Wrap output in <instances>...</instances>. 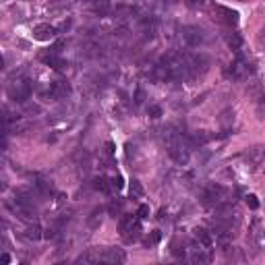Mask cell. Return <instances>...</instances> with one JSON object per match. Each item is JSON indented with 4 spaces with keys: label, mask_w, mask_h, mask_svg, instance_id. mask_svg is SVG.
Masks as SVG:
<instances>
[{
    "label": "cell",
    "mask_w": 265,
    "mask_h": 265,
    "mask_svg": "<svg viewBox=\"0 0 265 265\" xmlns=\"http://www.w3.org/2000/svg\"><path fill=\"white\" fill-rule=\"evenodd\" d=\"M108 209H110V214H112L114 218H120V212H122V201H116V199H114L112 203H110V207H108Z\"/></svg>",
    "instance_id": "cell-26"
},
{
    "label": "cell",
    "mask_w": 265,
    "mask_h": 265,
    "mask_svg": "<svg viewBox=\"0 0 265 265\" xmlns=\"http://www.w3.org/2000/svg\"><path fill=\"white\" fill-rule=\"evenodd\" d=\"M187 245L189 243H180L178 239H174L172 241V255H176V257H180V259H185L187 257V253H189V249H187Z\"/></svg>",
    "instance_id": "cell-18"
},
{
    "label": "cell",
    "mask_w": 265,
    "mask_h": 265,
    "mask_svg": "<svg viewBox=\"0 0 265 265\" xmlns=\"http://www.w3.org/2000/svg\"><path fill=\"white\" fill-rule=\"evenodd\" d=\"M257 46L261 48V50H265V25L259 29V33H257Z\"/></svg>",
    "instance_id": "cell-30"
},
{
    "label": "cell",
    "mask_w": 265,
    "mask_h": 265,
    "mask_svg": "<svg viewBox=\"0 0 265 265\" xmlns=\"http://www.w3.org/2000/svg\"><path fill=\"white\" fill-rule=\"evenodd\" d=\"M243 160H245V166L249 172H257L263 162H265V147L263 145H253L249 147L245 153H243Z\"/></svg>",
    "instance_id": "cell-8"
},
{
    "label": "cell",
    "mask_w": 265,
    "mask_h": 265,
    "mask_svg": "<svg viewBox=\"0 0 265 265\" xmlns=\"http://www.w3.org/2000/svg\"><path fill=\"white\" fill-rule=\"evenodd\" d=\"M135 220H137L135 216H122V218H120V226H118V228H120V232H122V230H127Z\"/></svg>",
    "instance_id": "cell-28"
},
{
    "label": "cell",
    "mask_w": 265,
    "mask_h": 265,
    "mask_svg": "<svg viewBox=\"0 0 265 265\" xmlns=\"http://www.w3.org/2000/svg\"><path fill=\"white\" fill-rule=\"evenodd\" d=\"M93 189H95V191H102V193H110V191H112L110 178H106V176H97V178L93 180Z\"/></svg>",
    "instance_id": "cell-19"
},
{
    "label": "cell",
    "mask_w": 265,
    "mask_h": 265,
    "mask_svg": "<svg viewBox=\"0 0 265 265\" xmlns=\"http://www.w3.org/2000/svg\"><path fill=\"white\" fill-rule=\"evenodd\" d=\"M201 201L207 207H216L218 209V207H222L224 203H228V191L222 187V185H209L201 193Z\"/></svg>",
    "instance_id": "cell-4"
},
{
    "label": "cell",
    "mask_w": 265,
    "mask_h": 265,
    "mask_svg": "<svg viewBox=\"0 0 265 265\" xmlns=\"http://www.w3.org/2000/svg\"><path fill=\"white\" fill-rule=\"evenodd\" d=\"M143 100H145V91H143V87H137V93H135V104H137V106H141V104H143Z\"/></svg>",
    "instance_id": "cell-32"
},
{
    "label": "cell",
    "mask_w": 265,
    "mask_h": 265,
    "mask_svg": "<svg viewBox=\"0 0 265 265\" xmlns=\"http://www.w3.org/2000/svg\"><path fill=\"white\" fill-rule=\"evenodd\" d=\"M50 95L54 100H64V97L71 95V85L68 81H54L52 87H50Z\"/></svg>",
    "instance_id": "cell-14"
},
{
    "label": "cell",
    "mask_w": 265,
    "mask_h": 265,
    "mask_svg": "<svg viewBox=\"0 0 265 265\" xmlns=\"http://www.w3.org/2000/svg\"><path fill=\"white\" fill-rule=\"evenodd\" d=\"M245 201H247V205H249L251 209H257V207H259V201H257V197H255V195H247V197H245Z\"/></svg>",
    "instance_id": "cell-31"
},
{
    "label": "cell",
    "mask_w": 265,
    "mask_h": 265,
    "mask_svg": "<svg viewBox=\"0 0 265 265\" xmlns=\"http://www.w3.org/2000/svg\"><path fill=\"white\" fill-rule=\"evenodd\" d=\"M164 143H166V149H168V156L178 166L189 164V158H191L189 143L185 141V137L180 135L178 131H174V127H166L164 129Z\"/></svg>",
    "instance_id": "cell-2"
},
{
    "label": "cell",
    "mask_w": 265,
    "mask_h": 265,
    "mask_svg": "<svg viewBox=\"0 0 265 265\" xmlns=\"http://www.w3.org/2000/svg\"><path fill=\"white\" fill-rule=\"evenodd\" d=\"M129 191H131V197H143V187H141V183H139L137 178L131 180Z\"/></svg>",
    "instance_id": "cell-24"
},
{
    "label": "cell",
    "mask_w": 265,
    "mask_h": 265,
    "mask_svg": "<svg viewBox=\"0 0 265 265\" xmlns=\"http://www.w3.org/2000/svg\"><path fill=\"white\" fill-rule=\"evenodd\" d=\"M212 15L218 23L226 25V27H236L239 25V12L228 8V6H222V4H214L212 6Z\"/></svg>",
    "instance_id": "cell-9"
},
{
    "label": "cell",
    "mask_w": 265,
    "mask_h": 265,
    "mask_svg": "<svg viewBox=\"0 0 265 265\" xmlns=\"http://www.w3.org/2000/svg\"><path fill=\"white\" fill-rule=\"evenodd\" d=\"M224 39H226V44H228V48H230L232 52H239L241 46H243V37H241L239 33L228 31V33H224Z\"/></svg>",
    "instance_id": "cell-17"
},
{
    "label": "cell",
    "mask_w": 265,
    "mask_h": 265,
    "mask_svg": "<svg viewBox=\"0 0 265 265\" xmlns=\"http://www.w3.org/2000/svg\"><path fill=\"white\" fill-rule=\"evenodd\" d=\"M207 141H209V135H205L203 131L193 133V137H191V145H205Z\"/></svg>",
    "instance_id": "cell-21"
},
{
    "label": "cell",
    "mask_w": 265,
    "mask_h": 265,
    "mask_svg": "<svg viewBox=\"0 0 265 265\" xmlns=\"http://www.w3.org/2000/svg\"><path fill=\"white\" fill-rule=\"evenodd\" d=\"M31 91H33V85H31L29 79H15L8 85V97L12 102H19V104H25L29 100Z\"/></svg>",
    "instance_id": "cell-5"
},
{
    "label": "cell",
    "mask_w": 265,
    "mask_h": 265,
    "mask_svg": "<svg viewBox=\"0 0 265 265\" xmlns=\"http://www.w3.org/2000/svg\"><path fill=\"white\" fill-rule=\"evenodd\" d=\"M147 114H149L151 118H160V116H162V108H160V106H149Z\"/></svg>",
    "instance_id": "cell-33"
},
{
    "label": "cell",
    "mask_w": 265,
    "mask_h": 265,
    "mask_svg": "<svg viewBox=\"0 0 265 265\" xmlns=\"http://www.w3.org/2000/svg\"><path fill=\"white\" fill-rule=\"evenodd\" d=\"M183 37H185V41H187V46H191V48H201V46L207 44L205 31L201 29V27H197V25L185 27V29H183Z\"/></svg>",
    "instance_id": "cell-10"
},
{
    "label": "cell",
    "mask_w": 265,
    "mask_h": 265,
    "mask_svg": "<svg viewBox=\"0 0 265 265\" xmlns=\"http://www.w3.org/2000/svg\"><path fill=\"white\" fill-rule=\"evenodd\" d=\"M41 236H44V234H41V228H39L37 224H31L29 228L25 230V239H27V241H39Z\"/></svg>",
    "instance_id": "cell-20"
},
{
    "label": "cell",
    "mask_w": 265,
    "mask_h": 265,
    "mask_svg": "<svg viewBox=\"0 0 265 265\" xmlns=\"http://www.w3.org/2000/svg\"><path fill=\"white\" fill-rule=\"evenodd\" d=\"M191 4H199V2H203V0H189Z\"/></svg>",
    "instance_id": "cell-38"
},
{
    "label": "cell",
    "mask_w": 265,
    "mask_h": 265,
    "mask_svg": "<svg viewBox=\"0 0 265 265\" xmlns=\"http://www.w3.org/2000/svg\"><path fill=\"white\" fill-rule=\"evenodd\" d=\"M160 239H162V232H160V230H153V232H151V236H147L145 245H147V247H153V245H156Z\"/></svg>",
    "instance_id": "cell-29"
},
{
    "label": "cell",
    "mask_w": 265,
    "mask_h": 265,
    "mask_svg": "<svg viewBox=\"0 0 265 265\" xmlns=\"http://www.w3.org/2000/svg\"><path fill=\"white\" fill-rule=\"evenodd\" d=\"M110 8V0H93V10L100 12V15H106Z\"/></svg>",
    "instance_id": "cell-25"
},
{
    "label": "cell",
    "mask_w": 265,
    "mask_h": 265,
    "mask_svg": "<svg viewBox=\"0 0 265 265\" xmlns=\"http://www.w3.org/2000/svg\"><path fill=\"white\" fill-rule=\"evenodd\" d=\"M0 261H2V263H4V265H6V263H8V261H10V257H8V255H6V253H4V255H2V259H0Z\"/></svg>",
    "instance_id": "cell-37"
},
{
    "label": "cell",
    "mask_w": 265,
    "mask_h": 265,
    "mask_svg": "<svg viewBox=\"0 0 265 265\" xmlns=\"http://www.w3.org/2000/svg\"><path fill=\"white\" fill-rule=\"evenodd\" d=\"M187 249H189V259H191L193 263L203 265V263H207L209 259H212V255H209V249L203 247L199 241H197V243H189Z\"/></svg>",
    "instance_id": "cell-11"
},
{
    "label": "cell",
    "mask_w": 265,
    "mask_h": 265,
    "mask_svg": "<svg viewBox=\"0 0 265 265\" xmlns=\"http://www.w3.org/2000/svg\"><path fill=\"white\" fill-rule=\"evenodd\" d=\"M249 73H251L249 62H247L243 56H236V58H234V62H232V64H230V68H228V77H230V79H234V81L245 79Z\"/></svg>",
    "instance_id": "cell-12"
},
{
    "label": "cell",
    "mask_w": 265,
    "mask_h": 265,
    "mask_svg": "<svg viewBox=\"0 0 265 265\" xmlns=\"http://www.w3.org/2000/svg\"><path fill=\"white\" fill-rule=\"evenodd\" d=\"M102 214H104V212H102V209H95V212L91 214V218H89V224H91L93 228L102 224Z\"/></svg>",
    "instance_id": "cell-27"
},
{
    "label": "cell",
    "mask_w": 265,
    "mask_h": 265,
    "mask_svg": "<svg viewBox=\"0 0 265 265\" xmlns=\"http://www.w3.org/2000/svg\"><path fill=\"white\" fill-rule=\"evenodd\" d=\"M187 66H189V79H199L207 73L209 68V58L203 52L199 54H189L187 56Z\"/></svg>",
    "instance_id": "cell-7"
},
{
    "label": "cell",
    "mask_w": 265,
    "mask_h": 265,
    "mask_svg": "<svg viewBox=\"0 0 265 265\" xmlns=\"http://www.w3.org/2000/svg\"><path fill=\"white\" fill-rule=\"evenodd\" d=\"M195 232V239H197L203 247H207V249H212V245H214V236H212V232H209V230H205V228H195L193 230Z\"/></svg>",
    "instance_id": "cell-16"
},
{
    "label": "cell",
    "mask_w": 265,
    "mask_h": 265,
    "mask_svg": "<svg viewBox=\"0 0 265 265\" xmlns=\"http://www.w3.org/2000/svg\"><path fill=\"white\" fill-rule=\"evenodd\" d=\"M8 209L23 222H35L37 220V209L25 193H17L15 199L8 201Z\"/></svg>",
    "instance_id": "cell-3"
},
{
    "label": "cell",
    "mask_w": 265,
    "mask_h": 265,
    "mask_svg": "<svg viewBox=\"0 0 265 265\" xmlns=\"http://www.w3.org/2000/svg\"><path fill=\"white\" fill-rule=\"evenodd\" d=\"M137 218H139V220H145V218H149V205H141V207H139Z\"/></svg>",
    "instance_id": "cell-35"
},
{
    "label": "cell",
    "mask_w": 265,
    "mask_h": 265,
    "mask_svg": "<svg viewBox=\"0 0 265 265\" xmlns=\"http://www.w3.org/2000/svg\"><path fill=\"white\" fill-rule=\"evenodd\" d=\"M255 102H257V118L263 120L265 118V91L259 93V97H257Z\"/></svg>",
    "instance_id": "cell-23"
},
{
    "label": "cell",
    "mask_w": 265,
    "mask_h": 265,
    "mask_svg": "<svg viewBox=\"0 0 265 265\" xmlns=\"http://www.w3.org/2000/svg\"><path fill=\"white\" fill-rule=\"evenodd\" d=\"M106 153H108V156H110V158H112V156H114V143H110V141L106 143Z\"/></svg>",
    "instance_id": "cell-36"
},
{
    "label": "cell",
    "mask_w": 265,
    "mask_h": 265,
    "mask_svg": "<svg viewBox=\"0 0 265 265\" xmlns=\"http://www.w3.org/2000/svg\"><path fill=\"white\" fill-rule=\"evenodd\" d=\"M56 27H52V25H48V23H41V25H37L35 29H33V37L37 39V41H50V39H54L56 37Z\"/></svg>",
    "instance_id": "cell-13"
},
{
    "label": "cell",
    "mask_w": 265,
    "mask_h": 265,
    "mask_svg": "<svg viewBox=\"0 0 265 265\" xmlns=\"http://www.w3.org/2000/svg\"><path fill=\"white\" fill-rule=\"evenodd\" d=\"M110 185H112V191H120L122 189V178L116 174L114 178H110Z\"/></svg>",
    "instance_id": "cell-34"
},
{
    "label": "cell",
    "mask_w": 265,
    "mask_h": 265,
    "mask_svg": "<svg viewBox=\"0 0 265 265\" xmlns=\"http://www.w3.org/2000/svg\"><path fill=\"white\" fill-rule=\"evenodd\" d=\"M122 234V239H124V243H137L139 239H141V222H139V218L133 222V224L127 228V230H122L120 232Z\"/></svg>",
    "instance_id": "cell-15"
},
{
    "label": "cell",
    "mask_w": 265,
    "mask_h": 265,
    "mask_svg": "<svg viewBox=\"0 0 265 265\" xmlns=\"http://www.w3.org/2000/svg\"><path fill=\"white\" fill-rule=\"evenodd\" d=\"M156 79L160 81H185L189 79L187 56H180L176 52L166 54L156 64Z\"/></svg>",
    "instance_id": "cell-1"
},
{
    "label": "cell",
    "mask_w": 265,
    "mask_h": 265,
    "mask_svg": "<svg viewBox=\"0 0 265 265\" xmlns=\"http://www.w3.org/2000/svg\"><path fill=\"white\" fill-rule=\"evenodd\" d=\"M253 243H255V247H257V249L265 251V228H261V230L253 232Z\"/></svg>",
    "instance_id": "cell-22"
},
{
    "label": "cell",
    "mask_w": 265,
    "mask_h": 265,
    "mask_svg": "<svg viewBox=\"0 0 265 265\" xmlns=\"http://www.w3.org/2000/svg\"><path fill=\"white\" fill-rule=\"evenodd\" d=\"M93 251H95V263L120 265L127 261V253L118 247H106V249H93Z\"/></svg>",
    "instance_id": "cell-6"
}]
</instances>
